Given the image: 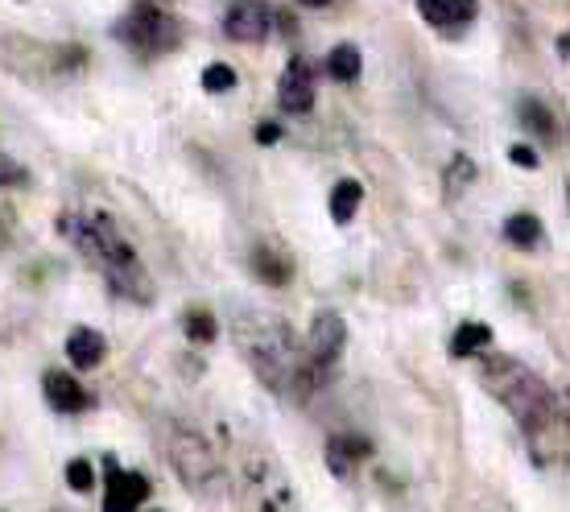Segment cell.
<instances>
[{"mask_svg":"<svg viewBox=\"0 0 570 512\" xmlns=\"http://www.w3.org/2000/svg\"><path fill=\"white\" fill-rule=\"evenodd\" d=\"M116 38L129 42L137 55L157 58V55L178 50V42H183V26H178L166 9H157V4H145L141 0V4H132L129 13H125V21H120V29H116Z\"/></svg>","mask_w":570,"mask_h":512,"instance_id":"8992f818","label":"cell"},{"mask_svg":"<svg viewBox=\"0 0 570 512\" xmlns=\"http://www.w3.org/2000/svg\"><path fill=\"white\" fill-rule=\"evenodd\" d=\"M471 183H475V161L468 154H459L451 161V170H446V195H463Z\"/></svg>","mask_w":570,"mask_h":512,"instance_id":"ffe728a7","label":"cell"},{"mask_svg":"<svg viewBox=\"0 0 570 512\" xmlns=\"http://www.w3.org/2000/svg\"><path fill=\"white\" fill-rule=\"evenodd\" d=\"M521 120H525V125L533 128V132H542L546 141H554V137H558V132H554V116L546 112V108L538 100H525V104H521Z\"/></svg>","mask_w":570,"mask_h":512,"instance_id":"7402d4cb","label":"cell"},{"mask_svg":"<svg viewBox=\"0 0 570 512\" xmlns=\"http://www.w3.org/2000/svg\"><path fill=\"white\" fill-rule=\"evenodd\" d=\"M509 161H513V166H521V170H538V166H542V157L533 154L529 145H513V149H509Z\"/></svg>","mask_w":570,"mask_h":512,"instance_id":"484cf974","label":"cell"},{"mask_svg":"<svg viewBox=\"0 0 570 512\" xmlns=\"http://www.w3.org/2000/svg\"><path fill=\"white\" fill-rule=\"evenodd\" d=\"M42 388H46V401H50L58 413H87V410H91V393L75 381L71 372H58V368L46 372Z\"/></svg>","mask_w":570,"mask_h":512,"instance_id":"7c38bea8","label":"cell"},{"mask_svg":"<svg viewBox=\"0 0 570 512\" xmlns=\"http://www.w3.org/2000/svg\"><path fill=\"white\" fill-rule=\"evenodd\" d=\"M21 183H29L26 166H17L9 154H0V186H21Z\"/></svg>","mask_w":570,"mask_h":512,"instance_id":"d4e9b609","label":"cell"},{"mask_svg":"<svg viewBox=\"0 0 570 512\" xmlns=\"http://www.w3.org/2000/svg\"><path fill=\"white\" fill-rule=\"evenodd\" d=\"M269 26H273V9L265 0H236L228 13H224V33H228L232 42H244V46L265 42Z\"/></svg>","mask_w":570,"mask_h":512,"instance_id":"9c48e42d","label":"cell"},{"mask_svg":"<svg viewBox=\"0 0 570 512\" xmlns=\"http://www.w3.org/2000/svg\"><path fill=\"white\" fill-rule=\"evenodd\" d=\"M232 339L240 347L244 364L257 372L265 388L277 397L306 401L323 384L327 372H318L306 356V343L289 331L285 318L269 311H240L232 323Z\"/></svg>","mask_w":570,"mask_h":512,"instance_id":"6da1fadb","label":"cell"},{"mask_svg":"<svg viewBox=\"0 0 570 512\" xmlns=\"http://www.w3.org/2000/svg\"><path fill=\"white\" fill-rule=\"evenodd\" d=\"M257 273H261V277H265V282L285 285V282H289V273H294V265H289V256L257 253Z\"/></svg>","mask_w":570,"mask_h":512,"instance_id":"44dd1931","label":"cell"},{"mask_svg":"<svg viewBox=\"0 0 570 512\" xmlns=\"http://www.w3.org/2000/svg\"><path fill=\"white\" fill-rule=\"evenodd\" d=\"M480 381L504 410L517 417V426L525 430L529 442H538L542 434H567V410L562 397H554V388L538 376L533 368H525L513 356H484Z\"/></svg>","mask_w":570,"mask_h":512,"instance_id":"3957f363","label":"cell"},{"mask_svg":"<svg viewBox=\"0 0 570 512\" xmlns=\"http://www.w3.org/2000/svg\"><path fill=\"white\" fill-rule=\"evenodd\" d=\"M215 335H219V323H215L212 311L186 314V339L190 343H215Z\"/></svg>","mask_w":570,"mask_h":512,"instance_id":"d6986e66","label":"cell"},{"mask_svg":"<svg viewBox=\"0 0 570 512\" xmlns=\"http://www.w3.org/2000/svg\"><path fill=\"white\" fill-rule=\"evenodd\" d=\"M372 459V442L360 434H331L327 439V471L335 480H352V471Z\"/></svg>","mask_w":570,"mask_h":512,"instance_id":"8fae6325","label":"cell"},{"mask_svg":"<svg viewBox=\"0 0 570 512\" xmlns=\"http://www.w3.org/2000/svg\"><path fill=\"white\" fill-rule=\"evenodd\" d=\"M417 13L426 17V26H434V29H463L475 21L480 0H422Z\"/></svg>","mask_w":570,"mask_h":512,"instance_id":"4fadbf2b","label":"cell"},{"mask_svg":"<svg viewBox=\"0 0 570 512\" xmlns=\"http://www.w3.org/2000/svg\"><path fill=\"white\" fill-rule=\"evenodd\" d=\"M567 55H570V38H567V33H558V58L567 62Z\"/></svg>","mask_w":570,"mask_h":512,"instance_id":"83f0119b","label":"cell"},{"mask_svg":"<svg viewBox=\"0 0 570 512\" xmlns=\"http://www.w3.org/2000/svg\"><path fill=\"white\" fill-rule=\"evenodd\" d=\"M360 203H364V186H360L356 178H343V183H335V190H331V219H335L340 228H347V224L356 219Z\"/></svg>","mask_w":570,"mask_h":512,"instance_id":"e0dca14e","label":"cell"},{"mask_svg":"<svg viewBox=\"0 0 570 512\" xmlns=\"http://www.w3.org/2000/svg\"><path fill=\"white\" fill-rule=\"evenodd\" d=\"M67 356H71V364L79 372L100 368L104 356H108V339H104L100 331H91V327H75L71 335H67Z\"/></svg>","mask_w":570,"mask_h":512,"instance_id":"5bb4252c","label":"cell"},{"mask_svg":"<svg viewBox=\"0 0 570 512\" xmlns=\"http://www.w3.org/2000/svg\"><path fill=\"white\" fill-rule=\"evenodd\" d=\"M104 471L108 480H104L100 512H137L149 500V480L141 471H125L116 459H104Z\"/></svg>","mask_w":570,"mask_h":512,"instance_id":"52a82bcc","label":"cell"},{"mask_svg":"<svg viewBox=\"0 0 570 512\" xmlns=\"http://www.w3.org/2000/svg\"><path fill=\"white\" fill-rule=\"evenodd\" d=\"M161 446H166L170 467L178 471V480H183L190 492L212 496V492H219V488L228 484V471H224L219 455L212 451V442L203 439L199 430L183 426V422H170L166 434H161Z\"/></svg>","mask_w":570,"mask_h":512,"instance_id":"277c9868","label":"cell"},{"mask_svg":"<svg viewBox=\"0 0 570 512\" xmlns=\"http://www.w3.org/2000/svg\"><path fill=\"white\" fill-rule=\"evenodd\" d=\"M67 484H71L75 492H91V488H96V467H91L87 459H71V463H67Z\"/></svg>","mask_w":570,"mask_h":512,"instance_id":"cb8c5ba5","label":"cell"},{"mask_svg":"<svg viewBox=\"0 0 570 512\" xmlns=\"http://www.w3.org/2000/svg\"><path fill=\"white\" fill-rule=\"evenodd\" d=\"M236 500L244 512H294V484L269 455H248L236 475Z\"/></svg>","mask_w":570,"mask_h":512,"instance_id":"5b68a950","label":"cell"},{"mask_svg":"<svg viewBox=\"0 0 570 512\" xmlns=\"http://www.w3.org/2000/svg\"><path fill=\"white\" fill-rule=\"evenodd\" d=\"M277 104H282L289 116H306L314 108V71L311 62L294 58L289 67L277 79Z\"/></svg>","mask_w":570,"mask_h":512,"instance_id":"30bf717a","label":"cell"},{"mask_svg":"<svg viewBox=\"0 0 570 512\" xmlns=\"http://www.w3.org/2000/svg\"><path fill=\"white\" fill-rule=\"evenodd\" d=\"M55 228L62 240L87 256V265H96L108 277V285L120 298L154 302V282L145 273L141 256L132 253V244L120 236V228L108 215H58Z\"/></svg>","mask_w":570,"mask_h":512,"instance_id":"7a4b0ae2","label":"cell"},{"mask_svg":"<svg viewBox=\"0 0 570 512\" xmlns=\"http://www.w3.org/2000/svg\"><path fill=\"white\" fill-rule=\"evenodd\" d=\"M298 4H306V9H327L331 0H298Z\"/></svg>","mask_w":570,"mask_h":512,"instance_id":"f1b7e54d","label":"cell"},{"mask_svg":"<svg viewBox=\"0 0 570 512\" xmlns=\"http://www.w3.org/2000/svg\"><path fill=\"white\" fill-rule=\"evenodd\" d=\"M488 347H492V327L488 323H459L455 339H451V356L455 360H471V356H484Z\"/></svg>","mask_w":570,"mask_h":512,"instance_id":"9a60e30c","label":"cell"},{"mask_svg":"<svg viewBox=\"0 0 570 512\" xmlns=\"http://www.w3.org/2000/svg\"><path fill=\"white\" fill-rule=\"evenodd\" d=\"M236 87V71H232L228 62H212L207 71H203V91H212V96H224Z\"/></svg>","mask_w":570,"mask_h":512,"instance_id":"603a6c76","label":"cell"},{"mask_svg":"<svg viewBox=\"0 0 570 512\" xmlns=\"http://www.w3.org/2000/svg\"><path fill=\"white\" fill-rule=\"evenodd\" d=\"M257 141H261V145L282 141V128H277V125H261V128H257Z\"/></svg>","mask_w":570,"mask_h":512,"instance_id":"4316f807","label":"cell"},{"mask_svg":"<svg viewBox=\"0 0 570 512\" xmlns=\"http://www.w3.org/2000/svg\"><path fill=\"white\" fill-rule=\"evenodd\" d=\"M504 240L521 248V253H533V248H542V219L529 211H517L504 219Z\"/></svg>","mask_w":570,"mask_h":512,"instance_id":"2e32d148","label":"cell"},{"mask_svg":"<svg viewBox=\"0 0 570 512\" xmlns=\"http://www.w3.org/2000/svg\"><path fill=\"white\" fill-rule=\"evenodd\" d=\"M343 347H347V327H343V318L335 311H323L314 318L311 327V339H306V356L318 372H327L340 364Z\"/></svg>","mask_w":570,"mask_h":512,"instance_id":"ba28073f","label":"cell"},{"mask_svg":"<svg viewBox=\"0 0 570 512\" xmlns=\"http://www.w3.org/2000/svg\"><path fill=\"white\" fill-rule=\"evenodd\" d=\"M360 71H364V58H360V46L352 42H340L335 50L327 55V75L335 83H356Z\"/></svg>","mask_w":570,"mask_h":512,"instance_id":"ac0fdd59","label":"cell"}]
</instances>
